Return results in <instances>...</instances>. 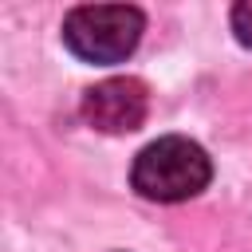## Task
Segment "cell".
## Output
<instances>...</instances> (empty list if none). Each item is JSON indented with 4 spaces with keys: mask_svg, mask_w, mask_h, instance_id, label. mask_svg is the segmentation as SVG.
Listing matches in <instances>:
<instances>
[{
    "mask_svg": "<svg viewBox=\"0 0 252 252\" xmlns=\"http://www.w3.org/2000/svg\"><path fill=\"white\" fill-rule=\"evenodd\" d=\"M209 177H213L209 154L181 134H165V138L150 142L134 158V169H130L134 189L146 201H165V205L197 197L209 185Z\"/></svg>",
    "mask_w": 252,
    "mask_h": 252,
    "instance_id": "cell-1",
    "label": "cell"
},
{
    "mask_svg": "<svg viewBox=\"0 0 252 252\" xmlns=\"http://www.w3.org/2000/svg\"><path fill=\"white\" fill-rule=\"evenodd\" d=\"M142 12L130 4H79L63 20V43L83 63H122L142 39Z\"/></svg>",
    "mask_w": 252,
    "mask_h": 252,
    "instance_id": "cell-2",
    "label": "cell"
},
{
    "mask_svg": "<svg viewBox=\"0 0 252 252\" xmlns=\"http://www.w3.org/2000/svg\"><path fill=\"white\" fill-rule=\"evenodd\" d=\"M232 32H236V39L244 47H252V0H244V4L232 8Z\"/></svg>",
    "mask_w": 252,
    "mask_h": 252,
    "instance_id": "cell-4",
    "label": "cell"
},
{
    "mask_svg": "<svg viewBox=\"0 0 252 252\" xmlns=\"http://www.w3.org/2000/svg\"><path fill=\"white\" fill-rule=\"evenodd\" d=\"M150 110V94L138 79L118 75V79H102L83 94V118L87 126L102 130V134H130L146 122Z\"/></svg>",
    "mask_w": 252,
    "mask_h": 252,
    "instance_id": "cell-3",
    "label": "cell"
}]
</instances>
